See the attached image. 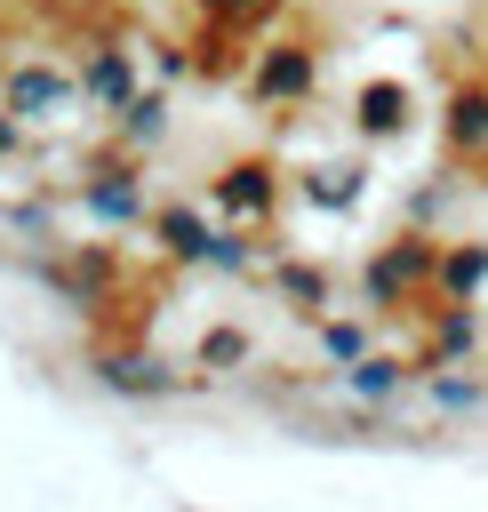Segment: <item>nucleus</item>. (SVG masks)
<instances>
[{
    "instance_id": "ddd939ff",
    "label": "nucleus",
    "mask_w": 488,
    "mask_h": 512,
    "mask_svg": "<svg viewBox=\"0 0 488 512\" xmlns=\"http://www.w3.org/2000/svg\"><path fill=\"white\" fill-rule=\"evenodd\" d=\"M240 352H248V344H240L232 328H216V336H200V360H240Z\"/></svg>"
},
{
    "instance_id": "7ed1b4c3",
    "label": "nucleus",
    "mask_w": 488,
    "mask_h": 512,
    "mask_svg": "<svg viewBox=\"0 0 488 512\" xmlns=\"http://www.w3.org/2000/svg\"><path fill=\"white\" fill-rule=\"evenodd\" d=\"M216 208L224 216H264L272 208V160H240L216 176Z\"/></svg>"
},
{
    "instance_id": "423d86ee",
    "label": "nucleus",
    "mask_w": 488,
    "mask_h": 512,
    "mask_svg": "<svg viewBox=\"0 0 488 512\" xmlns=\"http://www.w3.org/2000/svg\"><path fill=\"white\" fill-rule=\"evenodd\" d=\"M8 96H16V112H48V104H64V96H72V80H64V72H40V64H24V72L8 80Z\"/></svg>"
},
{
    "instance_id": "f257e3e1",
    "label": "nucleus",
    "mask_w": 488,
    "mask_h": 512,
    "mask_svg": "<svg viewBox=\"0 0 488 512\" xmlns=\"http://www.w3.org/2000/svg\"><path fill=\"white\" fill-rule=\"evenodd\" d=\"M256 96H264V104L312 96V48H264V56H256Z\"/></svg>"
},
{
    "instance_id": "1a4fd4ad",
    "label": "nucleus",
    "mask_w": 488,
    "mask_h": 512,
    "mask_svg": "<svg viewBox=\"0 0 488 512\" xmlns=\"http://www.w3.org/2000/svg\"><path fill=\"white\" fill-rule=\"evenodd\" d=\"M488 280V248H448L440 256V288H480Z\"/></svg>"
},
{
    "instance_id": "6e6552de",
    "label": "nucleus",
    "mask_w": 488,
    "mask_h": 512,
    "mask_svg": "<svg viewBox=\"0 0 488 512\" xmlns=\"http://www.w3.org/2000/svg\"><path fill=\"white\" fill-rule=\"evenodd\" d=\"M400 120H408V96H400L392 80H376V88L360 96V128H368V136H384V128H400Z\"/></svg>"
},
{
    "instance_id": "9b49d317",
    "label": "nucleus",
    "mask_w": 488,
    "mask_h": 512,
    "mask_svg": "<svg viewBox=\"0 0 488 512\" xmlns=\"http://www.w3.org/2000/svg\"><path fill=\"white\" fill-rule=\"evenodd\" d=\"M160 112H168L160 96H136V104H128V136H160Z\"/></svg>"
},
{
    "instance_id": "20e7f679",
    "label": "nucleus",
    "mask_w": 488,
    "mask_h": 512,
    "mask_svg": "<svg viewBox=\"0 0 488 512\" xmlns=\"http://www.w3.org/2000/svg\"><path fill=\"white\" fill-rule=\"evenodd\" d=\"M424 272H440V264H432V248H424V240H400V248H384V256L368 264V288H376V296H392V288H408V280H424Z\"/></svg>"
},
{
    "instance_id": "f03ea898",
    "label": "nucleus",
    "mask_w": 488,
    "mask_h": 512,
    "mask_svg": "<svg viewBox=\"0 0 488 512\" xmlns=\"http://www.w3.org/2000/svg\"><path fill=\"white\" fill-rule=\"evenodd\" d=\"M448 152L488 160V88H480V80H464V88L448 96Z\"/></svg>"
},
{
    "instance_id": "f8f14e48",
    "label": "nucleus",
    "mask_w": 488,
    "mask_h": 512,
    "mask_svg": "<svg viewBox=\"0 0 488 512\" xmlns=\"http://www.w3.org/2000/svg\"><path fill=\"white\" fill-rule=\"evenodd\" d=\"M456 344H472V320L464 312H440V344L432 352H456Z\"/></svg>"
},
{
    "instance_id": "9d476101",
    "label": "nucleus",
    "mask_w": 488,
    "mask_h": 512,
    "mask_svg": "<svg viewBox=\"0 0 488 512\" xmlns=\"http://www.w3.org/2000/svg\"><path fill=\"white\" fill-rule=\"evenodd\" d=\"M280 288H288V296H296V304H304V312H312V304H320V296H328V280H320V272H312V264H280Z\"/></svg>"
},
{
    "instance_id": "4468645a",
    "label": "nucleus",
    "mask_w": 488,
    "mask_h": 512,
    "mask_svg": "<svg viewBox=\"0 0 488 512\" xmlns=\"http://www.w3.org/2000/svg\"><path fill=\"white\" fill-rule=\"evenodd\" d=\"M216 16H256V8H272V0H208Z\"/></svg>"
},
{
    "instance_id": "2eb2a0df",
    "label": "nucleus",
    "mask_w": 488,
    "mask_h": 512,
    "mask_svg": "<svg viewBox=\"0 0 488 512\" xmlns=\"http://www.w3.org/2000/svg\"><path fill=\"white\" fill-rule=\"evenodd\" d=\"M0 152H16V112H0Z\"/></svg>"
},
{
    "instance_id": "39448f33",
    "label": "nucleus",
    "mask_w": 488,
    "mask_h": 512,
    "mask_svg": "<svg viewBox=\"0 0 488 512\" xmlns=\"http://www.w3.org/2000/svg\"><path fill=\"white\" fill-rule=\"evenodd\" d=\"M160 240H168V256H232L224 240H208V224H200L192 208H168V216H160Z\"/></svg>"
},
{
    "instance_id": "0eeeda50",
    "label": "nucleus",
    "mask_w": 488,
    "mask_h": 512,
    "mask_svg": "<svg viewBox=\"0 0 488 512\" xmlns=\"http://www.w3.org/2000/svg\"><path fill=\"white\" fill-rule=\"evenodd\" d=\"M80 88H88V96H112L120 112L136 104V96H128V56H120V48H104V56L88 64V80H80Z\"/></svg>"
}]
</instances>
